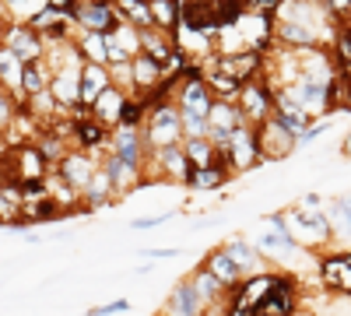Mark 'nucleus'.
<instances>
[{
  "instance_id": "f257e3e1",
  "label": "nucleus",
  "mask_w": 351,
  "mask_h": 316,
  "mask_svg": "<svg viewBox=\"0 0 351 316\" xmlns=\"http://www.w3.org/2000/svg\"><path fill=\"white\" fill-rule=\"evenodd\" d=\"M141 134H144V145L152 151L183 145V117H180V109H176V102L162 99V102L148 106V117H144Z\"/></svg>"
},
{
  "instance_id": "f03ea898",
  "label": "nucleus",
  "mask_w": 351,
  "mask_h": 316,
  "mask_svg": "<svg viewBox=\"0 0 351 316\" xmlns=\"http://www.w3.org/2000/svg\"><path fill=\"white\" fill-rule=\"evenodd\" d=\"M215 148H218V155L225 158V165H228L232 176H243V172H250V169L267 165V162H263V155H260L256 127H250V123H243L239 130H232V137L225 141V145H215Z\"/></svg>"
},
{
  "instance_id": "7ed1b4c3",
  "label": "nucleus",
  "mask_w": 351,
  "mask_h": 316,
  "mask_svg": "<svg viewBox=\"0 0 351 316\" xmlns=\"http://www.w3.org/2000/svg\"><path fill=\"white\" fill-rule=\"evenodd\" d=\"M0 46L11 49L21 64H36V60H46V39L36 32L28 21H4L0 25Z\"/></svg>"
},
{
  "instance_id": "20e7f679",
  "label": "nucleus",
  "mask_w": 351,
  "mask_h": 316,
  "mask_svg": "<svg viewBox=\"0 0 351 316\" xmlns=\"http://www.w3.org/2000/svg\"><path fill=\"white\" fill-rule=\"evenodd\" d=\"M236 106H239L243 120H246L250 127H260V123H267V120L274 117V92H271L267 77L260 74V77L246 81L243 88H239V99H236Z\"/></svg>"
},
{
  "instance_id": "39448f33",
  "label": "nucleus",
  "mask_w": 351,
  "mask_h": 316,
  "mask_svg": "<svg viewBox=\"0 0 351 316\" xmlns=\"http://www.w3.org/2000/svg\"><path fill=\"white\" fill-rule=\"evenodd\" d=\"M295 313H299V284H295V278L278 274L274 289L263 295V302L256 306L253 316H295Z\"/></svg>"
},
{
  "instance_id": "423d86ee",
  "label": "nucleus",
  "mask_w": 351,
  "mask_h": 316,
  "mask_svg": "<svg viewBox=\"0 0 351 316\" xmlns=\"http://www.w3.org/2000/svg\"><path fill=\"white\" fill-rule=\"evenodd\" d=\"M120 21H123V18L116 14V4H102V0H81L77 11H74L77 32H99V36H109Z\"/></svg>"
},
{
  "instance_id": "0eeeda50",
  "label": "nucleus",
  "mask_w": 351,
  "mask_h": 316,
  "mask_svg": "<svg viewBox=\"0 0 351 316\" xmlns=\"http://www.w3.org/2000/svg\"><path fill=\"white\" fill-rule=\"evenodd\" d=\"M204 309H208V306H204L193 278L186 274V278H180L172 284V292H169V299H165V306L158 313L162 316H204Z\"/></svg>"
},
{
  "instance_id": "6e6552de",
  "label": "nucleus",
  "mask_w": 351,
  "mask_h": 316,
  "mask_svg": "<svg viewBox=\"0 0 351 316\" xmlns=\"http://www.w3.org/2000/svg\"><path fill=\"white\" fill-rule=\"evenodd\" d=\"M99 165H102V172L109 176L116 197H127V193H134L137 186H144V169H141V165H130V162H123V158H116L112 151H106V155L99 158Z\"/></svg>"
},
{
  "instance_id": "1a4fd4ad",
  "label": "nucleus",
  "mask_w": 351,
  "mask_h": 316,
  "mask_svg": "<svg viewBox=\"0 0 351 316\" xmlns=\"http://www.w3.org/2000/svg\"><path fill=\"white\" fill-rule=\"evenodd\" d=\"M256 141H260L263 162H278V158H288L291 151H295V137H291L274 117H271L267 123L256 127Z\"/></svg>"
},
{
  "instance_id": "9d476101",
  "label": "nucleus",
  "mask_w": 351,
  "mask_h": 316,
  "mask_svg": "<svg viewBox=\"0 0 351 316\" xmlns=\"http://www.w3.org/2000/svg\"><path fill=\"white\" fill-rule=\"evenodd\" d=\"M95 169H99V158L95 155H88V151H77V148H71L67 151V158L60 162V165H56L53 172H56V176H60L64 183H71L77 193L88 186V180H92L95 176Z\"/></svg>"
},
{
  "instance_id": "9b49d317",
  "label": "nucleus",
  "mask_w": 351,
  "mask_h": 316,
  "mask_svg": "<svg viewBox=\"0 0 351 316\" xmlns=\"http://www.w3.org/2000/svg\"><path fill=\"white\" fill-rule=\"evenodd\" d=\"M197 267H204V271H208L218 284H221V289L232 295V292H236L239 289V284H243V271L236 267V264H232V256L225 253V246H215V250H208V256H204V260L197 264Z\"/></svg>"
},
{
  "instance_id": "f8f14e48",
  "label": "nucleus",
  "mask_w": 351,
  "mask_h": 316,
  "mask_svg": "<svg viewBox=\"0 0 351 316\" xmlns=\"http://www.w3.org/2000/svg\"><path fill=\"white\" fill-rule=\"evenodd\" d=\"M243 123L246 120H243V112H239L236 102H218L215 99V106L208 112V137L215 141V145H225V141L232 137V130H239Z\"/></svg>"
},
{
  "instance_id": "ddd939ff",
  "label": "nucleus",
  "mask_w": 351,
  "mask_h": 316,
  "mask_svg": "<svg viewBox=\"0 0 351 316\" xmlns=\"http://www.w3.org/2000/svg\"><path fill=\"white\" fill-rule=\"evenodd\" d=\"M109 151L116 158H123L130 165H141L144 169V158H148V145H144V134L141 130H130V127H116L109 134Z\"/></svg>"
},
{
  "instance_id": "4468645a",
  "label": "nucleus",
  "mask_w": 351,
  "mask_h": 316,
  "mask_svg": "<svg viewBox=\"0 0 351 316\" xmlns=\"http://www.w3.org/2000/svg\"><path fill=\"white\" fill-rule=\"evenodd\" d=\"M221 246H225V253L232 256V264L243 271V278H253V274H263V271H267V260H263V253H260L250 239L232 236V239H225Z\"/></svg>"
},
{
  "instance_id": "2eb2a0df",
  "label": "nucleus",
  "mask_w": 351,
  "mask_h": 316,
  "mask_svg": "<svg viewBox=\"0 0 351 316\" xmlns=\"http://www.w3.org/2000/svg\"><path fill=\"white\" fill-rule=\"evenodd\" d=\"M109 84H112L109 67H102V64H84V67H81V84H77V106L92 109V102L109 88Z\"/></svg>"
},
{
  "instance_id": "dca6fc26",
  "label": "nucleus",
  "mask_w": 351,
  "mask_h": 316,
  "mask_svg": "<svg viewBox=\"0 0 351 316\" xmlns=\"http://www.w3.org/2000/svg\"><path fill=\"white\" fill-rule=\"evenodd\" d=\"M127 92L123 88H116V84H109V88L92 102V117L102 123V127H109V130H116L120 127V117H123V106H127Z\"/></svg>"
},
{
  "instance_id": "f3484780",
  "label": "nucleus",
  "mask_w": 351,
  "mask_h": 316,
  "mask_svg": "<svg viewBox=\"0 0 351 316\" xmlns=\"http://www.w3.org/2000/svg\"><path fill=\"white\" fill-rule=\"evenodd\" d=\"M141 53L152 56V60L162 67V74H165L169 60L176 56V39L169 32H162V28H141Z\"/></svg>"
},
{
  "instance_id": "a211bd4d",
  "label": "nucleus",
  "mask_w": 351,
  "mask_h": 316,
  "mask_svg": "<svg viewBox=\"0 0 351 316\" xmlns=\"http://www.w3.org/2000/svg\"><path fill=\"white\" fill-rule=\"evenodd\" d=\"M21 74H25V64L18 60L11 49L0 46V88H4V92L25 109L28 102H25V95H21Z\"/></svg>"
},
{
  "instance_id": "6ab92c4d",
  "label": "nucleus",
  "mask_w": 351,
  "mask_h": 316,
  "mask_svg": "<svg viewBox=\"0 0 351 316\" xmlns=\"http://www.w3.org/2000/svg\"><path fill=\"white\" fill-rule=\"evenodd\" d=\"M116 200V193H112V183H109V176L102 172V165L95 169V176L88 180V186L81 190V204H84V215H92V211H102V208H109Z\"/></svg>"
},
{
  "instance_id": "aec40b11",
  "label": "nucleus",
  "mask_w": 351,
  "mask_h": 316,
  "mask_svg": "<svg viewBox=\"0 0 351 316\" xmlns=\"http://www.w3.org/2000/svg\"><path fill=\"white\" fill-rule=\"evenodd\" d=\"M232 180V172L221 169V165H204V169H190V176H186V190H197V193H211V190H221L228 186Z\"/></svg>"
},
{
  "instance_id": "412c9836",
  "label": "nucleus",
  "mask_w": 351,
  "mask_h": 316,
  "mask_svg": "<svg viewBox=\"0 0 351 316\" xmlns=\"http://www.w3.org/2000/svg\"><path fill=\"white\" fill-rule=\"evenodd\" d=\"M49 84H53V71H49L46 60L25 64V74H21V95H25V102L43 95V92H49Z\"/></svg>"
},
{
  "instance_id": "4be33fe9",
  "label": "nucleus",
  "mask_w": 351,
  "mask_h": 316,
  "mask_svg": "<svg viewBox=\"0 0 351 316\" xmlns=\"http://www.w3.org/2000/svg\"><path fill=\"white\" fill-rule=\"evenodd\" d=\"M25 218V197L18 183H0V228Z\"/></svg>"
},
{
  "instance_id": "5701e85b",
  "label": "nucleus",
  "mask_w": 351,
  "mask_h": 316,
  "mask_svg": "<svg viewBox=\"0 0 351 316\" xmlns=\"http://www.w3.org/2000/svg\"><path fill=\"white\" fill-rule=\"evenodd\" d=\"M183 151H186L190 169L215 165V158H218V148H215V141H211V137H190V141H183Z\"/></svg>"
},
{
  "instance_id": "b1692460",
  "label": "nucleus",
  "mask_w": 351,
  "mask_h": 316,
  "mask_svg": "<svg viewBox=\"0 0 351 316\" xmlns=\"http://www.w3.org/2000/svg\"><path fill=\"white\" fill-rule=\"evenodd\" d=\"M74 46H77V53L84 56V64H102V67H109V60H106V36H99V32H77V36H74Z\"/></svg>"
},
{
  "instance_id": "393cba45",
  "label": "nucleus",
  "mask_w": 351,
  "mask_h": 316,
  "mask_svg": "<svg viewBox=\"0 0 351 316\" xmlns=\"http://www.w3.org/2000/svg\"><path fill=\"white\" fill-rule=\"evenodd\" d=\"M152 21L155 28H162V32L176 36V28H180V0H152Z\"/></svg>"
},
{
  "instance_id": "a878e982",
  "label": "nucleus",
  "mask_w": 351,
  "mask_h": 316,
  "mask_svg": "<svg viewBox=\"0 0 351 316\" xmlns=\"http://www.w3.org/2000/svg\"><path fill=\"white\" fill-rule=\"evenodd\" d=\"M116 14H120L127 25H134V28H155L152 8L144 4V0H116Z\"/></svg>"
},
{
  "instance_id": "bb28decb",
  "label": "nucleus",
  "mask_w": 351,
  "mask_h": 316,
  "mask_svg": "<svg viewBox=\"0 0 351 316\" xmlns=\"http://www.w3.org/2000/svg\"><path fill=\"white\" fill-rule=\"evenodd\" d=\"M190 278H193V284H197V292H200L204 306H215V302H225V299H228V292H225L221 284H218L208 271H204V267H193Z\"/></svg>"
},
{
  "instance_id": "cd10ccee",
  "label": "nucleus",
  "mask_w": 351,
  "mask_h": 316,
  "mask_svg": "<svg viewBox=\"0 0 351 316\" xmlns=\"http://www.w3.org/2000/svg\"><path fill=\"white\" fill-rule=\"evenodd\" d=\"M144 117H148V106H144L141 99H127L123 106V117H120V127H130V130H141L144 127Z\"/></svg>"
},
{
  "instance_id": "c85d7f7f",
  "label": "nucleus",
  "mask_w": 351,
  "mask_h": 316,
  "mask_svg": "<svg viewBox=\"0 0 351 316\" xmlns=\"http://www.w3.org/2000/svg\"><path fill=\"white\" fill-rule=\"evenodd\" d=\"M330 123H334L330 117H324V120L309 123V127H306V130H302V134L295 137V148H302V145H316V141H319V137H324V134L330 130Z\"/></svg>"
},
{
  "instance_id": "c756f323",
  "label": "nucleus",
  "mask_w": 351,
  "mask_h": 316,
  "mask_svg": "<svg viewBox=\"0 0 351 316\" xmlns=\"http://www.w3.org/2000/svg\"><path fill=\"white\" fill-rule=\"evenodd\" d=\"M18 112H21V106L4 92V88H0V134H4L11 123H14V117H18Z\"/></svg>"
},
{
  "instance_id": "7c9ffc66",
  "label": "nucleus",
  "mask_w": 351,
  "mask_h": 316,
  "mask_svg": "<svg viewBox=\"0 0 351 316\" xmlns=\"http://www.w3.org/2000/svg\"><path fill=\"white\" fill-rule=\"evenodd\" d=\"M120 313H130V299H112V302H102L95 309H84V316H120Z\"/></svg>"
},
{
  "instance_id": "2f4dec72",
  "label": "nucleus",
  "mask_w": 351,
  "mask_h": 316,
  "mask_svg": "<svg viewBox=\"0 0 351 316\" xmlns=\"http://www.w3.org/2000/svg\"><path fill=\"white\" fill-rule=\"evenodd\" d=\"M172 221V215H144V218H134L130 221V232H152V228Z\"/></svg>"
},
{
  "instance_id": "473e14b6",
  "label": "nucleus",
  "mask_w": 351,
  "mask_h": 316,
  "mask_svg": "<svg viewBox=\"0 0 351 316\" xmlns=\"http://www.w3.org/2000/svg\"><path fill=\"white\" fill-rule=\"evenodd\" d=\"M148 260H176L183 250H176V246H152V250H141Z\"/></svg>"
},
{
  "instance_id": "72a5a7b5",
  "label": "nucleus",
  "mask_w": 351,
  "mask_h": 316,
  "mask_svg": "<svg viewBox=\"0 0 351 316\" xmlns=\"http://www.w3.org/2000/svg\"><path fill=\"white\" fill-rule=\"evenodd\" d=\"M324 4L337 21H351V0H324Z\"/></svg>"
},
{
  "instance_id": "f704fd0d",
  "label": "nucleus",
  "mask_w": 351,
  "mask_h": 316,
  "mask_svg": "<svg viewBox=\"0 0 351 316\" xmlns=\"http://www.w3.org/2000/svg\"><path fill=\"white\" fill-rule=\"evenodd\" d=\"M324 204H327V200L319 197V193H302V197H299V208H302V211H319Z\"/></svg>"
},
{
  "instance_id": "c9c22d12",
  "label": "nucleus",
  "mask_w": 351,
  "mask_h": 316,
  "mask_svg": "<svg viewBox=\"0 0 351 316\" xmlns=\"http://www.w3.org/2000/svg\"><path fill=\"white\" fill-rule=\"evenodd\" d=\"M341 155H344V158H351V134L341 141Z\"/></svg>"
},
{
  "instance_id": "e433bc0d",
  "label": "nucleus",
  "mask_w": 351,
  "mask_h": 316,
  "mask_svg": "<svg viewBox=\"0 0 351 316\" xmlns=\"http://www.w3.org/2000/svg\"><path fill=\"white\" fill-rule=\"evenodd\" d=\"M8 21V14H4V4H0V25H4Z\"/></svg>"
},
{
  "instance_id": "4c0bfd02",
  "label": "nucleus",
  "mask_w": 351,
  "mask_h": 316,
  "mask_svg": "<svg viewBox=\"0 0 351 316\" xmlns=\"http://www.w3.org/2000/svg\"><path fill=\"white\" fill-rule=\"evenodd\" d=\"M295 316H306V313H295Z\"/></svg>"
},
{
  "instance_id": "58836bf2",
  "label": "nucleus",
  "mask_w": 351,
  "mask_h": 316,
  "mask_svg": "<svg viewBox=\"0 0 351 316\" xmlns=\"http://www.w3.org/2000/svg\"><path fill=\"white\" fill-rule=\"evenodd\" d=\"M152 316H162V313H152Z\"/></svg>"
},
{
  "instance_id": "ea45409f",
  "label": "nucleus",
  "mask_w": 351,
  "mask_h": 316,
  "mask_svg": "<svg viewBox=\"0 0 351 316\" xmlns=\"http://www.w3.org/2000/svg\"><path fill=\"white\" fill-rule=\"evenodd\" d=\"M144 4H152V0H144Z\"/></svg>"
}]
</instances>
